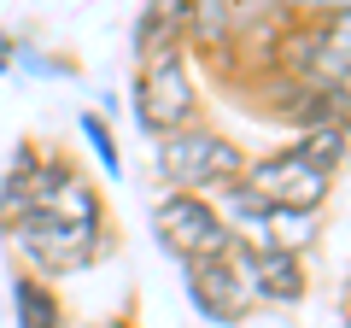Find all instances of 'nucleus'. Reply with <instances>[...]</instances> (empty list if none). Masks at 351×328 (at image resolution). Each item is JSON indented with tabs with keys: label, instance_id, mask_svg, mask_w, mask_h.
<instances>
[{
	"label": "nucleus",
	"instance_id": "0eeeda50",
	"mask_svg": "<svg viewBox=\"0 0 351 328\" xmlns=\"http://www.w3.org/2000/svg\"><path fill=\"white\" fill-rule=\"evenodd\" d=\"M234 270L240 281H246V293L258 305H304V293H311V264L293 253H269V246H240L234 240Z\"/></svg>",
	"mask_w": 351,
	"mask_h": 328
},
{
	"label": "nucleus",
	"instance_id": "20e7f679",
	"mask_svg": "<svg viewBox=\"0 0 351 328\" xmlns=\"http://www.w3.org/2000/svg\"><path fill=\"white\" fill-rule=\"evenodd\" d=\"M152 235L176 264H193V258H223L234 253V235H228L223 211L199 194H158L152 205Z\"/></svg>",
	"mask_w": 351,
	"mask_h": 328
},
{
	"label": "nucleus",
	"instance_id": "7ed1b4c3",
	"mask_svg": "<svg viewBox=\"0 0 351 328\" xmlns=\"http://www.w3.org/2000/svg\"><path fill=\"white\" fill-rule=\"evenodd\" d=\"M129 100H135V124L147 129L152 141L199 124V82H193L188 47H164V53H152V59H141L135 82H129Z\"/></svg>",
	"mask_w": 351,
	"mask_h": 328
},
{
	"label": "nucleus",
	"instance_id": "6e6552de",
	"mask_svg": "<svg viewBox=\"0 0 351 328\" xmlns=\"http://www.w3.org/2000/svg\"><path fill=\"white\" fill-rule=\"evenodd\" d=\"M12 311H18V328H71V323H64L59 288L41 281V276H29V270L12 276Z\"/></svg>",
	"mask_w": 351,
	"mask_h": 328
},
{
	"label": "nucleus",
	"instance_id": "9b49d317",
	"mask_svg": "<svg viewBox=\"0 0 351 328\" xmlns=\"http://www.w3.org/2000/svg\"><path fill=\"white\" fill-rule=\"evenodd\" d=\"M76 129L88 135V147L100 152L106 170H112V176H123V152H117V135L106 129V117H100V112H82V117H76Z\"/></svg>",
	"mask_w": 351,
	"mask_h": 328
},
{
	"label": "nucleus",
	"instance_id": "f03ea898",
	"mask_svg": "<svg viewBox=\"0 0 351 328\" xmlns=\"http://www.w3.org/2000/svg\"><path fill=\"white\" fill-rule=\"evenodd\" d=\"M6 235H12L18 258L29 264V276H41V281L82 276L100 258H112V246H117L112 223L94 229V223H71V217H53V211H18Z\"/></svg>",
	"mask_w": 351,
	"mask_h": 328
},
{
	"label": "nucleus",
	"instance_id": "423d86ee",
	"mask_svg": "<svg viewBox=\"0 0 351 328\" xmlns=\"http://www.w3.org/2000/svg\"><path fill=\"white\" fill-rule=\"evenodd\" d=\"M182 281H188V305L205 316V323L217 328H240L252 311H258V299L246 293V281H240L234 258H193V264H182Z\"/></svg>",
	"mask_w": 351,
	"mask_h": 328
},
{
	"label": "nucleus",
	"instance_id": "f8f14e48",
	"mask_svg": "<svg viewBox=\"0 0 351 328\" xmlns=\"http://www.w3.org/2000/svg\"><path fill=\"white\" fill-rule=\"evenodd\" d=\"M328 124H334V129H346V135H351V71L339 76L334 89H328Z\"/></svg>",
	"mask_w": 351,
	"mask_h": 328
},
{
	"label": "nucleus",
	"instance_id": "f257e3e1",
	"mask_svg": "<svg viewBox=\"0 0 351 328\" xmlns=\"http://www.w3.org/2000/svg\"><path fill=\"white\" fill-rule=\"evenodd\" d=\"M152 170H158L164 194H199V200H217L223 188H234V182L246 176V152H240L223 129H211L199 117V124L176 129V135H164L158 147H152Z\"/></svg>",
	"mask_w": 351,
	"mask_h": 328
},
{
	"label": "nucleus",
	"instance_id": "9d476101",
	"mask_svg": "<svg viewBox=\"0 0 351 328\" xmlns=\"http://www.w3.org/2000/svg\"><path fill=\"white\" fill-rule=\"evenodd\" d=\"M293 147L304 152V159L322 170V176H339L351 164V135L346 129H334V124H322V129H304V135H293Z\"/></svg>",
	"mask_w": 351,
	"mask_h": 328
},
{
	"label": "nucleus",
	"instance_id": "4468645a",
	"mask_svg": "<svg viewBox=\"0 0 351 328\" xmlns=\"http://www.w3.org/2000/svg\"><path fill=\"white\" fill-rule=\"evenodd\" d=\"M346 311H351V276H346Z\"/></svg>",
	"mask_w": 351,
	"mask_h": 328
},
{
	"label": "nucleus",
	"instance_id": "2eb2a0df",
	"mask_svg": "<svg viewBox=\"0 0 351 328\" xmlns=\"http://www.w3.org/2000/svg\"><path fill=\"white\" fill-rule=\"evenodd\" d=\"M0 71H6V53H0Z\"/></svg>",
	"mask_w": 351,
	"mask_h": 328
},
{
	"label": "nucleus",
	"instance_id": "39448f33",
	"mask_svg": "<svg viewBox=\"0 0 351 328\" xmlns=\"http://www.w3.org/2000/svg\"><path fill=\"white\" fill-rule=\"evenodd\" d=\"M240 182H246L258 200L281 205V211H322L328 194H334V176H322L293 141H281V147L246 159V176H240Z\"/></svg>",
	"mask_w": 351,
	"mask_h": 328
},
{
	"label": "nucleus",
	"instance_id": "1a4fd4ad",
	"mask_svg": "<svg viewBox=\"0 0 351 328\" xmlns=\"http://www.w3.org/2000/svg\"><path fill=\"white\" fill-rule=\"evenodd\" d=\"M164 47H182V6H141L135 18V65Z\"/></svg>",
	"mask_w": 351,
	"mask_h": 328
},
{
	"label": "nucleus",
	"instance_id": "ddd939ff",
	"mask_svg": "<svg viewBox=\"0 0 351 328\" xmlns=\"http://www.w3.org/2000/svg\"><path fill=\"white\" fill-rule=\"evenodd\" d=\"M100 328H135V316H106Z\"/></svg>",
	"mask_w": 351,
	"mask_h": 328
}]
</instances>
